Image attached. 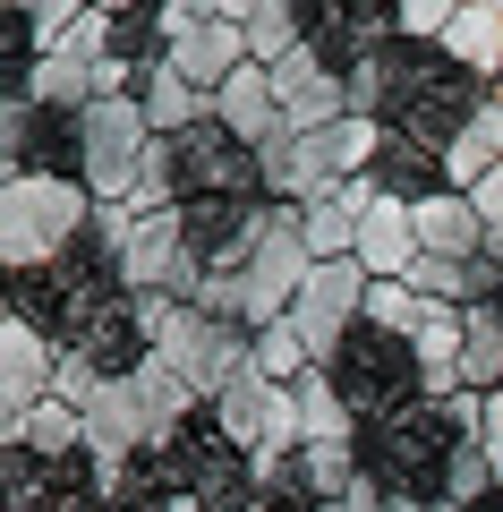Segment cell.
<instances>
[{
    "label": "cell",
    "mask_w": 503,
    "mask_h": 512,
    "mask_svg": "<svg viewBox=\"0 0 503 512\" xmlns=\"http://www.w3.org/2000/svg\"><path fill=\"white\" fill-rule=\"evenodd\" d=\"M86 231H94V197L77 180H43V171L0 180V256H9V274H52Z\"/></svg>",
    "instance_id": "6da1fadb"
},
{
    "label": "cell",
    "mask_w": 503,
    "mask_h": 512,
    "mask_svg": "<svg viewBox=\"0 0 503 512\" xmlns=\"http://www.w3.org/2000/svg\"><path fill=\"white\" fill-rule=\"evenodd\" d=\"M162 512H205V504H197V495H171V504H162Z\"/></svg>",
    "instance_id": "7402d4cb"
},
{
    "label": "cell",
    "mask_w": 503,
    "mask_h": 512,
    "mask_svg": "<svg viewBox=\"0 0 503 512\" xmlns=\"http://www.w3.org/2000/svg\"><path fill=\"white\" fill-rule=\"evenodd\" d=\"M495 163H503V154L486 146V128H469L461 146L444 154V180H452V188H461V197H469V188H478V180H486V171H495Z\"/></svg>",
    "instance_id": "e0dca14e"
},
{
    "label": "cell",
    "mask_w": 503,
    "mask_h": 512,
    "mask_svg": "<svg viewBox=\"0 0 503 512\" xmlns=\"http://www.w3.org/2000/svg\"><path fill=\"white\" fill-rule=\"evenodd\" d=\"M154 128H145V111L128 103H94L86 111V197L94 205H128L137 197V180H145V163H154Z\"/></svg>",
    "instance_id": "277c9868"
},
{
    "label": "cell",
    "mask_w": 503,
    "mask_h": 512,
    "mask_svg": "<svg viewBox=\"0 0 503 512\" xmlns=\"http://www.w3.org/2000/svg\"><path fill=\"white\" fill-rule=\"evenodd\" d=\"M256 376H273V384H299V376H316V359H307L299 325H265V333H256Z\"/></svg>",
    "instance_id": "2e32d148"
},
{
    "label": "cell",
    "mask_w": 503,
    "mask_h": 512,
    "mask_svg": "<svg viewBox=\"0 0 503 512\" xmlns=\"http://www.w3.org/2000/svg\"><path fill=\"white\" fill-rule=\"evenodd\" d=\"M452 18H461V0H410V9H393V35H401V43L452 35Z\"/></svg>",
    "instance_id": "ac0fdd59"
},
{
    "label": "cell",
    "mask_w": 503,
    "mask_h": 512,
    "mask_svg": "<svg viewBox=\"0 0 503 512\" xmlns=\"http://www.w3.org/2000/svg\"><path fill=\"white\" fill-rule=\"evenodd\" d=\"M324 376L342 384V402L350 410H367V419H401V410H418L410 402V384L427 393V376H418V342H393V333H376V325H359L342 342V359L324 367Z\"/></svg>",
    "instance_id": "3957f363"
},
{
    "label": "cell",
    "mask_w": 503,
    "mask_h": 512,
    "mask_svg": "<svg viewBox=\"0 0 503 512\" xmlns=\"http://www.w3.org/2000/svg\"><path fill=\"white\" fill-rule=\"evenodd\" d=\"M60 384V350L43 342L35 316H0V436L18 444V427L52 402Z\"/></svg>",
    "instance_id": "8992f818"
},
{
    "label": "cell",
    "mask_w": 503,
    "mask_h": 512,
    "mask_svg": "<svg viewBox=\"0 0 503 512\" xmlns=\"http://www.w3.org/2000/svg\"><path fill=\"white\" fill-rule=\"evenodd\" d=\"M214 436L239 444V453L256 461V470H273V461H299L307 453V419H299V384H273V376H239L231 393L214 402Z\"/></svg>",
    "instance_id": "7a4b0ae2"
},
{
    "label": "cell",
    "mask_w": 503,
    "mask_h": 512,
    "mask_svg": "<svg viewBox=\"0 0 503 512\" xmlns=\"http://www.w3.org/2000/svg\"><path fill=\"white\" fill-rule=\"evenodd\" d=\"M367 180H376L384 197H401V205H427V197H444V154H427L418 137L384 128V154H376V171H367Z\"/></svg>",
    "instance_id": "8fae6325"
},
{
    "label": "cell",
    "mask_w": 503,
    "mask_h": 512,
    "mask_svg": "<svg viewBox=\"0 0 503 512\" xmlns=\"http://www.w3.org/2000/svg\"><path fill=\"white\" fill-rule=\"evenodd\" d=\"M367 291H376V282H367L359 256H350V265H316V274H307L290 325H299V342H307V359H316V367H333V359H342V342L367 325Z\"/></svg>",
    "instance_id": "5b68a950"
},
{
    "label": "cell",
    "mask_w": 503,
    "mask_h": 512,
    "mask_svg": "<svg viewBox=\"0 0 503 512\" xmlns=\"http://www.w3.org/2000/svg\"><path fill=\"white\" fill-rule=\"evenodd\" d=\"M214 120L231 128L248 154H273V146L290 137V128H282V94H273V69H256V60H248V69L214 94Z\"/></svg>",
    "instance_id": "52a82bcc"
},
{
    "label": "cell",
    "mask_w": 503,
    "mask_h": 512,
    "mask_svg": "<svg viewBox=\"0 0 503 512\" xmlns=\"http://www.w3.org/2000/svg\"><path fill=\"white\" fill-rule=\"evenodd\" d=\"M239 35H248V60H256V69H282V60L307 52V9H290V0H248Z\"/></svg>",
    "instance_id": "4fadbf2b"
},
{
    "label": "cell",
    "mask_w": 503,
    "mask_h": 512,
    "mask_svg": "<svg viewBox=\"0 0 503 512\" xmlns=\"http://www.w3.org/2000/svg\"><path fill=\"white\" fill-rule=\"evenodd\" d=\"M299 419H307V444H350V402H342V384L324 376H299Z\"/></svg>",
    "instance_id": "9a60e30c"
},
{
    "label": "cell",
    "mask_w": 503,
    "mask_h": 512,
    "mask_svg": "<svg viewBox=\"0 0 503 512\" xmlns=\"http://www.w3.org/2000/svg\"><path fill=\"white\" fill-rule=\"evenodd\" d=\"M486 461H495V478H503V393H486V444H478Z\"/></svg>",
    "instance_id": "ffe728a7"
},
{
    "label": "cell",
    "mask_w": 503,
    "mask_h": 512,
    "mask_svg": "<svg viewBox=\"0 0 503 512\" xmlns=\"http://www.w3.org/2000/svg\"><path fill=\"white\" fill-rule=\"evenodd\" d=\"M418 214L401 197H376V214L359 222V265H367V282H410V265H418Z\"/></svg>",
    "instance_id": "9c48e42d"
},
{
    "label": "cell",
    "mask_w": 503,
    "mask_h": 512,
    "mask_svg": "<svg viewBox=\"0 0 503 512\" xmlns=\"http://www.w3.org/2000/svg\"><path fill=\"white\" fill-rule=\"evenodd\" d=\"M316 512H350V504H316Z\"/></svg>",
    "instance_id": "603a6c76"
},
{
    "label": "cell",
    "mask_w": 503,
    "mask_h": 512,
    "mask_svg": "<svg viewBox=\"0 0 503 512\" xmlns=\"http://www.w3.org/2000/svg\"><path fill=\"white\" fill-rule=\"evenodd\" d=\"M18 444H35V461H60V470H69V461L86 453V410H69V402H43L35 419L18 427Z\"/></svg>",
    "instance_id": "5bb4252c"
},
{
    "label": "cell",
    "mask_w": 503,
    "mask_h": 512,
    "mask_svg": "<svg viewBox=\"0 0 503 512\" xmlns=\"http://www.w3.org/2000/svg\"><path fill=\"white\" fill-rule=\"evenodd\" d=\"M410 214H418V248H427V256H452V265H486V256H495L486 214L461 197V188H444V197L410 205Z\"/></svg>",
    "instance_id": "ba28073f"
},
{
    "label": "cell",
    "mask_w": 503,
    "mask_h": 512,
    "mask_svg": "<svg viewBox=\"0 0 503 512\" xmlns=\"http://www.w3.org/2000/svg\"><path fill=\"white\" fill-rule=\"evenodd\" d=\"M444 60L461 77H503V0H469L444 35Z\"/></svg>",
    "instance_id": "7c38bea8"
},
{
    "label": "cell",
    "mask_w": 503,
    "mask_h": 512,
    "mask_svg": "<svg viewBox=\"0 0 503 512\" xmlns=\"http://www.w3.org/2000/svg\"><path fill=\"white\" fill-rule=\"evenodd\" d=\"M137 111H145V128H154L162 146H171V137H188V128L214 120V94H197L171 60H154V69L137 77Z\"/></svg>",
    "instance_id": "30bf717a"
},
{
    "label": "cell",
    "mask_w": 503,
    "mask_h": 512,
    "mask_svg": "<svg viewBox=\"0 0 503 512\" xmlns=\"http://www.w3.org/2000/svg\"><path fill=\"white\" fill-rule=\"evenodd\" d=\"M469 205H478V214H486V239H495V256H503V163L486 171L478 188H469Z\"/></svg>",
    "instance_id": "d6986e66"
},
{
    "label": "cell",
    "mask_w": 503,
    "mask_h": 512,
    "mask_svg": "<svg viewBox=\"0 0 503 512\" xmlns=\"http://www.w3.org/2000/svg\"><path fill=\"white\" fill-rule=\"evenodd\" d=\"M478 128H486V146H495V154H503V94H495V103H486V111H478Z\"/></svg>",
    "instance_id": "44dd1931"
}]
</instances>
